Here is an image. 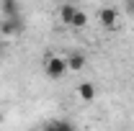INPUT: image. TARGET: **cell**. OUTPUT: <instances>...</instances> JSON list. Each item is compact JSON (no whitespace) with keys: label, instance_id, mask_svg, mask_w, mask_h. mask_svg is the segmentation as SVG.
<instances>
[{"label":"cell","instance_id":"cell-10","mask_svg":"<svg viewBox=\"0 0 134 131\" xmlns=\"http://www.w3.org/2000/svg\"><path fill=\"white\" fill-rule=\"evenodd\" d=\"M41 131H57V126H54V121H52V123H47V126H44Z\"/></svg>","mask_w":134,"mask_h":131},{"label":"cell","instance_id":"cell-7","mask_svg":"<svg viewBox=\"0 0 134 131\" xmlns=\"http://www.w3.org/2000/svg\"><path fill=\"white\" fill-rule=\"evenodd\" d=\"M75 13H77V8H75V5H62V8H59V18L65 21L67 26L72 23V18H75Z\"/></svg>","mask_w":134,"mask_h":131},{"label":"cell","instance_id":"cell-6","mask_svg":"<svg viewBox=\"0 0 134 131\" xmlns=\"http://www.w3.org/2000/svg\"><path fill=\"white\" fill-rule=\"evenodd\" d=\"M0 13H3V18H5V21H13V18H18L21 8H18L16 0H5V3H0Z\"/></svg>","mask_w":134,"mask_h":131},{"label":"cell","instance_id":"cell-2","mask_svg":"<svg viewBox=\"0 0 134 131\" xmlns=\"http://www.w3.org/2000/svg\"><path fill=\"white\" fill-rule=\"evenodd\" d=\"M98 21H100V26H106V28H114L116 26V21H119V10L116 8H100V13H98Z\"/></svg>","mask_w":134,"mask_h":131},{"label":"cell","instance_id":"cell-3","mask_svg":"<svg viewBox=\"0 0 134 131\" xmlns=\"http://www.w3.org/2000/svg\"><path fill=\"white\" fill-rule=\"evenodd\" d=\"M65 59H67V69H70V72H80V69H85V64H88V57H85L83 51H75V54L65 57Z\"/></svg>","mask_w":134,"mask_h":131},{"label":"cell","instance_id":"cell-5","mask_svg":"<svg viewBox=\"0 0 134 131\" xmlns=\"http://www.w3.org/2000/svg\"><path fill=\"white\" fill-rule=\"evenodd\" d=\"M77 98L83 103H93L96 100V85L93 82H80L77 85Z\"/></svg>","mask_w":134,"mask_h":131},{"label":"cell","instance_id":"cell-1","mask_svg":"<svg viewBox=\"0 0 134 131\" xmlns=\"http://www.w3.org/2000/svg\"><path fill=\"white\" fill-rule=\"evenodd\" d=\"M44 72H47V77H52V80H59L67 72V59L65 57H49L47 64H44Z\"/></svg>","mask_w":134,"mask_h":131},{"label":"cell","instance_id":"cell-8","mask_svg":"<svg viewBox=\"0 0 134 131\" xmlns=\"http://www.w3.org/2000/svg\"><path fill=\"white\" fill-rule=\"evenodd\" d=\"M70 26H72V28H85V26H88V13L77 8V13H75V18H72Z\"/></svg>","mask_w":134,"mask_h":131},{"label":"cell","instance_id":"cell-9","mask_svg":"<svg viewBox=\"0 0 134 131\" xmlns=\"http://www.w3.org/2000/svg\"><path fill=\"white\" fill-rule=\"evenodd\" d=\"M124 8H126V13H129V16H134V0H129Z\"/></svg>","mask_w":134,"mask_h":131},{"label":"cell","instance_id":"cell-4","mask_svg":"<svg viewBox=\"0 0 134 131\" xmlns=\"http://www.w3.org/2000/svg\"><path fill=\"white\" fill-rule=\"evenodd\" d=\"M21 28H23L21 26V18H13V21H5L3 18L0 21V33L3 36H16V33H21Z\"/></svg>","mask_w":134,"mask_h":131}]
</instances>
